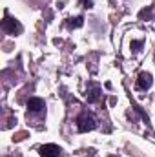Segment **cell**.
Segmentation results:
<instances>
[{"label":"cell","instance_id":"obj_1","mask_svg":"<svg viewBox=\"0 0 155 157\" xmlns=\"http://www.w3.org/2000/svg\"><path fill=\"white\" fill-rule=\"evenodd\" d=\"M77 126H78V132H91L95 126H97V121L91 113L84 112L80 117L77 119Z\"/></svg>","mask_w":155,"mask_h":157},{"label":"cell","instance_id":"obj_2","mask_svg":"<svg viewBox=\"0 0 155 157\" xmlns=\"http://www.w3.org/2000/svg\"><path fill=\"white\" fill-rule=\"evenodd\" d=\"M2 29H4V33H7V35H20V33H22V24H20L18 20H15V18L6 17V18L2 20Z\"/></svg>","mask_w":155,"mask_h":157},{"label":"cell","instance_id":"obj_3","mask_svg":"<svg viewBox=\"0 0 155 157\" xmlns=\"http://www.w3.org/2000/svg\"><path fill=\"white\" fill-rule=\"evenodd\" d=\"M62 150L57 144H44L40 146V157H60Z\"/></svg>","mask_w":155,"mask_h":157},{"label":"cell","instance_id":"obj_4","mask_svg":"<svg viewBox=\"0 0 155 157\" xmlns=\"http://www.w3.org/2000/svg\"><path fill=\"white\" fill-rule=\"evenodd\" d=\"M28 110L33 112V113H40L46 110V102L42 99H29L28 101Z\"/></svg>","mask_w":155,"mask_h":157},{"label":"cell","instance_id":"obj_5","mask_svg":"<svg viewBox=\"0 0 155 157\" xmlns=\"http://www.w3.org/2000/svg\"><path fill=\"white\" fill-rule=\"evenodd\" d=\"M152 75L150 73H146V71H142L141 75H139V80H137V86L141 88V90H148L150 86H152Z\"/></svg>","mask_w":155,"mask_h":157},{"label":"cell","instance_id":"obj_6","mask_svg":"<svg viewBox=\"0 0 155 157\" xmlns=\"http://www.w3.org/2000/svg\"><path fill=\"white\" fill-rule=\"evenodd\" d=\"M99 97H100V88H99L97 84H91V88H89L88 93H86V99H88L89 102H95Z\"/></svg>","mask_w":155,"mask_h":157},{"label":"cell","instance_id":"obj_7","mask_svg":"<svg viewBox=\"0 0 155 157\" xmlns=\"http://www.w3.org/2000/svg\"><path fill=\"white\" fill-rule=\"evenodd\" d=\"M70 20H71V22H68L70 28H80V26H82V17H77L75 22H73V18H70Z\"/></svg>","mask_w":155,"mask_h":157}]
</instances>
